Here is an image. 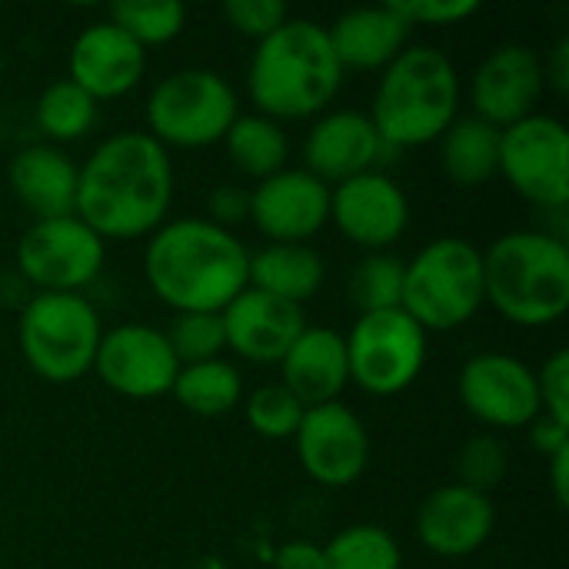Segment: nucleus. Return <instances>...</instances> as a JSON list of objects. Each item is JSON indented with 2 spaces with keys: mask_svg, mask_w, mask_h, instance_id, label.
I'll return each mask as SVG.
<instances>
[{
  "mask_svg": "<svg viewBox=\"0 0 569 569\" xmlns=\"http://www.w3.org/2000/svg\"><path fill=\"white\" fill-rule=\"evenodd\" d=\"M223 147L230 163L257 183L280 173L290 157V140L283 133V123L263 113H240L227 130Z\"/></svg>",
  "mask_w": 569,
  "mask_h": 569,
  "instance_id": "27",
  "label": "nucleus"
},
{
  "mask_svg": "<svg viewBox=\"0 0 569 569\" xmlns=\"http://www.w3.org/2000/svg\"><path fill=\"white\" fill-rule=\"evenodd\" d=\"M443 173L457 187H483L500 177V130L470 117H457L440 137Z\"/></svg>",
  "mask_w": 569,
  "mask_h": 569,
  "instance_id": "26",
  "label": "nucleus"
},
{
  "mask_svg": "<svg viewBox=\"0 0 569 569\" xmlns=\"http://www.w3.org/2000/svg\"><path fill=\"white\" fill-rule=\"evenodd\" d=\"M270 243H307L330 223V187L303 167H283L250 190V217Z\"/></svg>",
  "mask_w": 569,
  "mask_h": 569,
  "instance_id": "17",
  "label": "nucleus"
},
{
  "mask_svg": "<svg viewBox=\"0 0 569 569\" xmlns=\"http://www.w3.org/2000/svg\"><path fill=\"white\" fill-rule=\"evenodd\" d=\"M530 443H533V450L540 453V457H557L560 450H567L569 447V427H560V423H553L550 417H537L530 427Z\"/></svg>",
  "mask_w": 569,
  "mask_h": 569,
  "instance_id": "40",
  "label": "nucleus"
},
{
  "mask_svg": "<svg viewBox=\"0 0 569 569\" xmlns=\"http://www.w3.org/2000/svg\"><path fill=\"white\" fill-rule=\"evenodd\" d=\"M283 387L310 410L340 400L350 383L347 343L343 333L330 327H310L293 340V347L280 360Z\"/></svg>",
  "mask_w": 569,
  "mask_h": 569,
  "instance_id": "22",
  "label": "nucleus"
},
{
  "mask_svg": "<svg viewBox=\"0 0 569 569\" xmlns=\"http://www.w3.org/2000/svg\"><path fill=\"white\" fill-rule=\"evenodd\" d=\"M293 447L303 473L330 490L353 487L370 463V433L363 420L340 400L303 410Z\"/></svg>",
  "mask_w": 569,
  "mask_h": 569,
  "instance_id": "13",
  "label": "nucleus"
},
{
  "mask_svg": "<svg viewBox=\"0 0 569 569\" xmlns=\"http://www.w3.org/2000/svg\"><path fill=\"white\" fill-rule=\"evenodd\" d=\"M13 197L33 220L73 217L77 207V163L53 143H30L13 153L7 167Z\"/></svg>",
  "mask_w": 569,
  "mask_h": 569,
  "instance_id": "24",
  "label": "nucleus"
},
{
  "mask_svg": "<svg viewBox=\"0 0 569 569\" xmlns=\"http://www.w3.org/2000/svg\"><path fill=\"white\" fill-rule=\"evenodd\" d=\"M170 397L193 417H223L243 403V377L230 360L187 363L177 370Z\"/></svg>",
  "mask_w": 569,
  "mask_h": 569,
  "instance_id": "28",
  "label": "nucleus"
},
{
  "mask_svg": "<svg viewBox=\"0 0 569 569\" xmlns=\"http://www.w3.org/2000/svg\"><path fill=\"white\" fill-rule=\"evenodd\" d=\"M550 483H553V500L563 510L569 503V447L550 457Z\"/></svg>",
  "mask_w": 569,
  "mask_h": 569,
  "instance_id": "43",
  "label": "nucleus"
},
{
  "mask_svg": "<svg viewBox=\"0 0 569 569\" xmlns=\"http://www.w3.org/2000/svg\"><path fill=\"white\" fill-rule=\"evenodd\" d=\"M543 93V57L527 43H500L480 60L470 80L473 117L497 130L533 117Z\"/></svg>",
  "mask_w": 569,
  "mask_h": 569,
  "instance_id": "15",
  "label": "nucleus"
},
{
  "mask_svg": "<svg viewBox=\"0 0 569 569\" xmlns=\"http://www.w3.org/2000/svg\"><path fill=\"white\" fill-rule=\"evenodd\" d=\"M383 140L367 113L360 110H327L313 120L303 140V170H310L327 187L350 177L377 170L383 157Z\"/></svg>",
  "mask_w": 569,
  "mask_h": 569,
  "instance_id": "20",
  "label": "nucleus"
},
{
  "mask_svg": "<svg viewBox=\"0 0 569 569\" xmlns=\"http://www.w3.org/2000/svg\"><path fill=\"white\" fill-rule=\"evenodd\" d=\"M193 569H223V567H220V563H217L213 557H207V560H200V563H197Z\"/></svg>",
  "mask_w": 569,
  "mask_h": 569,
  "instance_id": "44",
  "label": "nucleus"
},
{
  "mask_svg": "<svg viewBox=\"0 0 569 569\" xmlns=\"http://www.w3.org/2000/svg\"><path fill=\"white\" fill-rule=\"evenodd\" d=\"M507 467H510L507 443L497 433H477L457 453V483L490 497L503 483Z\"/></svg>",
  "mask_w": 569,
  "mask_h": 569,
  "instance_id": "35",
  "label": "nucleus"
},
{
  "mask_svg": "<svg viewBox=\"0 0 569 569\" xmlns=\"http://www.w3.org/2000/svg\"><path fill=\"white\" fill-rule=\"evenodd\" d=\"M240 117L237 90L207 67H183L157 80L147 97V133L163 150H203L223 143Z\"/></svg>",
  "mask_w": 569,
  "mask_h": 569,
  "instance_id": "8",
  "label": "nucleus"
},
{
  "mask_svg": "<svg viewBox=\"0 0 569 569\" xmlns=\"http://www.w3.org/2000/svg\"><path fill=\"white\" fill-rule=\"evenodd\" d=\"M393 10L410 27H457L480 13V0H397Z\"/></svg>",
  "mask_w": 569,
  "mask_h": 569,
  "instance_id": "38",
  "label": "nucleus"
},
{
  "mask_svg": "<svg viewBox=\"0 0 569 569\" xmlns=\"http://www.w3.org/2000/svg\"><path fill=\"white\" fill-rule=\"evenodd\" d=\"M147 73V50L133 43L110 20H97L83 27L70 47V80L100 100H120L140 87Z\"/></svg>",
  "mask_w": 569,
  "mask_h": 569,
  "instance_id": "19",
  "label": "nucleus"
},
{
  "mask_svg": "<svg viewBox=\"0 0 569 569\" xmlns=\"http://www.w3.org/2000/svg\"><path fill=\"white\" fill-rule=\"evenodd\" d=\"M33 120L43 130V137L53 140V147L73 143L93 130L97 100L90 93H83L70 77H63V80H53L40 90L37 107H33Z\"/></svg>",
  "mask_w": 569,
  "mask_h": 569,
  "instance_id": "29",
  "label": "nucleus"
},
{
  "mask_svg": "<svg viewBox=\"0 0 569 569\" xmlns=\"http://www.w3.org/2000/svg\"><path fill=\"white\" fill-rule=\"evenodd\" d=\"M343 343L350 383L370 397L410 390L427 363V330L403 310L360 313Z\"/></svg>",
  "mask_w": 569,
  "mask_h": 569,
  "instance_id": "9",
  "label": "nucleus"
},
{
  "mask_svg": "<svg viewBox=\"0 0 569 569\" xmlns=\"http://www.w3.org/2000/svg\"><path fill=\"white\" fill-rule=\"evenodd\" d=\"M460 93L453 60L437 47L417 43L380 70L367 117L387 150L427 147L460 117Z\"/></svg>",
  "mask_w": 569,
  "mask_h": 569,
  "instance_id": "5",
  "label": "nucleus"
},
{
  "mask_svg": "<svg viewBox=\"0 0 569 569\" xmlns=\"http://www.w3.org/2000/svg\"><path fill=\"white\" fill-rule=\"evenodd\" d=\"M163 337L180 367L220 360L227 350L220 313H173L170 323L163 327Z\"/></svg>",
  "mask_w": 569,
  "mask_h": 569,
  "instance_id": "33",
  "label": "nucleus"
},
{
  "mask_svg": "<svg viewBox=\"0 0 569 569\" xmlns=\"http://www.w3.org/2000/svg\"><path fill=\"white\" fill-rule=\"evenodd\" d=\"M343 87V67L333 53L327 27L307 17H290L257 43L247 63V93L277 123L310 120L330 110Z\"/></svg>",
  "mask_w": 569,
  "mask_h": 569,
  "instance_id": "3",
  "label": "nucleus"
},
{
  "mask_svg": "<svg viewBox=\"0 0 569 569\" xmlns=\"http://www.w3.org/2000/svg\"><path fill=\"white\" fill-rule=\"evenodd\" d=\"M177 370L180 363L163 330L147 323H120L103 330L90 373L127 400H157L170 393Z\"/></svg>",
  "mask_w": 569,
  "mask_h": 569,
  "instance_id": "14",
  "label": "nucleus"
},
{
  "mask_svg": "<svg viewBox=\"0 0 569 569\" xmlns=\"http://www.w3.org/2000/svg\"><path fill=\"white\" fill-rule=\"evenodd\" d=\"M483 307V250L463 237H440L403 270L400 310L427 333L470 323Z\"/></svg>",
  "mask_w": 569,
  "mask_h": 569,
  "instance_id": "6",
  "label": "nucleus"
},
{
  "mask_svg": "<svg viewBox=\"0 0 569 569\" xmlns=\"http://www.w3.org/2000/svg\"><path fill=\"white\" fill-rule=\"evenodd\" d=\"M220 317H223L227 350L260 367L280 363L283 353L293 347V340L307 330L303 307L277 300L253 287H247L237 300H230V307Z\"/></svg>",
  "mask_w": 569,
  "mask_h": 569,
  "instance_id": "21",
  "label": "nucleus"
},
{
  "mask_svg": "<svg viewBox=\"0 0 569 569\" xmlns=\"http://www.w3.org/2000/svg\"><path fill=\"white\" fill-rule=\"evenodd\" d=\"M143 277L173 313H223L250 287V250L207 217H180L147 237Z\"/></svg>",
  "mask_w": 569,
  "mask_h": 569,
  "instance_id": "2",
  "label": "nucleus"
},
{
  "mask_svg": "<svg viewBox=\"0 0 569 569\" xmlns=\"http://www.w3.org/2000/svg\"><path fill=\"white\" fill-rule=\"evenodd\" d=\"M497 510L487 493L463 483L437 487L417 510V540L443 560H463L483 550L493 537Z\"/></svg>",
  "mask_w": 569,
  "mask_h": 569,
  "instance_id": "18",
  "label": "nucleus"
},
{
  "mask_svg": "<svg viewBox=\"0 0 569 569\" xmlns=\"http://www.w3.org/2000/svg\"><path fill=\"white\" fill-rule=\"evenodd\" d=\"M463 410L490 430H527L543 410L537 370L510 353H477L457 377Z\"/></svg>",
  "mask_w": 569,
  "mask_h": 569,
  "instance_id": "12",
  "label": "nucleus"
},
{
  "mask_svg": "<svg viewBox=\"0 0 569 569\" xmlns=\"http://www.w3.org/2000/svg\"><path fill=\"white\" fill-rule=\"evenodd\" d=\"M107 260V243L77 217L33 220L17 240V273L37 293H80Z\"/></svg>",
  "mask_w": 569,
  "mask_h": 569,
  "instance_id": "11",
  "label": "nucleus"
},
{
  "mask_svg": "<svg viewBox=\"0 0 569 569\" xmlns=\"http://www.w3.org/2000/svg\"><path fill=\"white\" fill-rule=\"evenodd\" d=\"M107 20L147 50L163 47L183 33L187 7L180 0H120L110 7Z\"/></svg>",
  "mask_w": 569,
  "mask_h": 569,
  "instance_id": "32",
  "label": "nucleus"
},
{
  "mask_svg": "<svg viewBox=\"0 0 569 569\" xmlns=\"http://www.w3.org/2000/svg\"><path fill=\"white\" fill-rule=\"evenodd\" d=\"M327 267L310 243H267L250 253V287L303 307L323 287Z\"/></svg>",
  "mask_w": 569,
  "mask_h": 569,
  "instance_id": "25",
  "label": "nucleus"
},
{
  "mask_svg": "<svg viewBox=\"0 0 569 569\" xmlns=\"http://www.w3.org/2000/svg\"><path fill=\"white\" fill-rule=\"evenodd\" d=\"M303 410L307 407L283 383H263L243 400L247 423L263 440H293L303 420Z\"/></svg>",
  "mask_w": 569,
  "mask_h": 569,
  "instance_id": "34",
  "label": "nucleus"
},
{
  "mask_svg": "<svg viewBox=\"0 0 569 569\" xmlns=\"http://www.w3.org/2000/svg\"><path fill=\"white\" fill-rule=\"evenodd\" d=\"M483 303L523 330L553 327L569 310V247L560 233L510 230L483 250Z\"/></svg>",
  "mask_w": 569,
  "mask_h": 569,
  "instance_id": "4",
  "label": "nucleus"
},
{
  "mask_svg": "<svg viewBox=\"0 0 569 569\" xmlns=\"http://www.w3.org/2000/svg\"><path fill=\"white\" fill-rule=\"evenodd\" d=\"M410 23L393 10V3L383 7H353L340 13L330 27L327 37L333 43V53L347 70H383L390 67L407 47H410Z\"/></svg>",
  "mask_w": 569,
  "mask_h": 569,
  "instance_id": "23",
  "label": "nucleus"
},
{
  "mask_svg": "<svg viewBox=\"0 0 569 569\" xmlns=\"http://www.w3.org/2000/svg\"><path fill=\"white\" fill-rule=\"evenodd\" d=\"M173 203V160L150 133L120 130L77 167V207L103 243L143 240L167 223Z\"/></svg>",
  "mask_w": 569,
  "mask_h": 569,
  "instance_id": "1",
  "label": "nucleus"
},
{
  "mask_svg": "<svg viewBox=\"0 0 569 569\" xmlns=\"http://www.w3.org/2000/svg\"><path fill=\"white\" fill-rule=\"evenodd\" d=\"M320 550V569H403L400 543L377 523H353L333 533Z\"/></svg>",
  "mask_w": 569,
  "mask_h": 569,
  "instance_id": "30",
  "label": "nucleus"
},
{
  "mask_svg": "<svg viewBox=\"0 0 569 569\" xmlns=\"http://www.w3.org/2000/svg\"><path fill=\"white\" fill-rule=\"evenodd\" d=\"M100 337V313L83 293H33L17 320L20 353L47 383L83 380L93 370Z\"/></svg>",
  "mask_w": 569,
  "mask_h": 569,
  "instance_id": "7",
  "label": "nucleus"
},
{
  "mask_svg": "<svg viewBox=\"0 0 569 569\" xmlns=\"http://www.w3.org/2000/svg\"><path fill=\"white\" fill-rule=\"evenodd\" d=\"M543 77H547V87H553L557 93H567L569 90V40H560L550 57L543 60Z\"/></svg>",
  "mask_w": 569,
  "mask_h": 569,
  "instance_id": "42",
  "label": "nucleus"
},
{
  "mask_svg": "<svg viewBox=\"0 0 569 569\" xmlns=\"http://www.w3.org/2000/svg\"><path fill=\"white\" fill-rule=\"evenodd\" d=\"M323 563V550L310 540H290L277 550V569H320Z\"/></svg>",
  "mask_w": 569,
  "mask_h": 569,
  "instance_id": "41",
  "label": "nucleus"
},
{
  "mask_svg": "<svg viewBox=\"0 0 569 569\" xmlns=\"http://www.w3.org/2000/svg\"><path fill=\"white\" fill-rule=\"evenodd\" d=\"M500 177L533 207L563 213L569 203V130L560 117L533 113L500 130Z\"/></svg>",
  "mask_w": 569,
  "mask_h": 569,
  "instance_id": "10",
  "label": "nucleus"
},
{
  "mask_svg": "<svg viewBox=\"0 0 569 569\" xmlns=\"http://www.w3.org/2000/svg\"><path fill=\"white\" fill-rule=\"evenodd\" d=\"M330 220L353 247L387 253L410 227V200L390 173L367 170L330 187Z\"/></svg>",
  "mask_w": 569,
  "mask_h": 569,
  "instance_id": "16",
  "label": "nucleus"
},
{
  "mask_svg": "<svg viewBox=\"0 0 569 569\" xmlns=\"http://www.w3.org/2000/svg\"><path fill=\"white\" fill-rule=\"evenodd\" d=\"M223 20L230 23L233 33L250 37V40H263L270 37L280 23L290 20V10L283 0H227L223 3Z\"/></svg>",
  "mask_w": 569,
  "mask_h": 569,
  "instance_id": "36",
  "label": "nucleus"
},
{
  "mask_svg": "<svg viewBox=\"0 0 569 569\" xmlns=\"http://www.w3.org/2000/svg\"><path fill=\"white\" fill-rule=\"evenodd\" d=\"M207 220L230 230L237 223H243L250 217V190L237 187V183H220L213 187V193L207 197Z\"/></svg>",
  "mask_w": 569,
  "mask_h": 569,
  "instance_id": "39",
  "label": "nucleus"
},
{
  "mask_svg": "<svg viewBox=\"0 0 569 569\" xmlns=\"http://www.w3.org/2000/svg\"><path fill=\"white\" fill-rule=\"evenodd\" d=\"M537 393H540V410L553 423L569 427V353L557 350L543 360L537 370Z\"/></svg>",
  "mask_w": 569,
  "mask_h": 569,
  "instance_id": "37",
  "label": "nucleus"
},
{
  "mask_svg": "<svg viewBox=\"0 0 569 569\" xmlns=\"http://www.w3.org/2000/svg\"><path fill=\"white\" fill-rule=\"evenodd\" d=\"M403 270L407 260L397 253H367L347 277V300L360 313H380V310H400L403 297Z\"/></svg>",
  "mask_w": 569,
  "mask_h": 569,
  "instance_id": "31",
  "label": "nucleus"
}]
</instances>
